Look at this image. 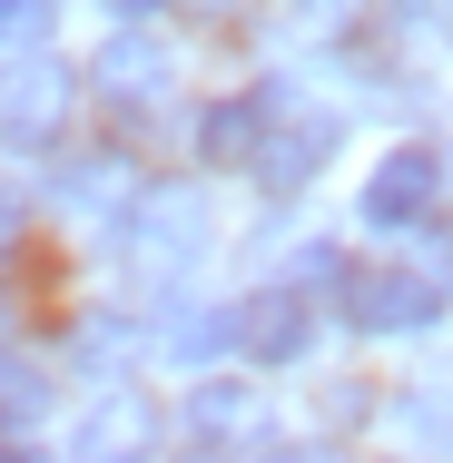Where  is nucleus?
I'll return each mask as SVG.
<instances>
[{
  "mask_svg": "<svg viewBox=\"0 0 453 463\" xmlns=\"http://www.w3.org/2000/svg\"><path fill=\"white\" fill-rule=\"evenodd\" d=\"M335 306H345L355 335H424L444 316V286L424 277V267H345L335 277Z\"/></svg>",
  "mask_w": 453,
  "mask_h": 463,
  "instance_id": "f257e3e1",
  "label": "nucleus"
},
{
  "mask_svg": "<svg viewBox=\"0 0 453 463\" xmlns=\"http://www.w3.org/2000/svg\"><path fill=\"white\" fill-rule=\"evenodd\" d=\"M326 148H335V118H326V109H306L286 80H267V138H257V178H267V187H306L316 168H326Z\"/></svg>",
  "mask_w": 453,
  "mask_h": 463,
  "instance_id": "f03ea898",
  "label": "nucleus"
},
{
  "mask_svg": "<svg viewBox=\"0 0 453 463\" xmlns=\"http://www.w3.org/2000/svg\"><path fill=\"white\" fill-rule=\"evenodd\" d=\"M148 454H158V404L128 394V384H109L80 414V463H148Z\"/></svg>",
  "mask_w": 453,
  "mask_h": 463,
  "instance_id": "7ed1b4c3",
  "label": "nucleus"
},
{
  "mask_svg": "<svg viewBox=\"0 0 453 463\" xmlns=\"http://www.w3.org/2000/svg\"><path fill=\"white\" fill-rule=\"evenodd\" d=\"M434 187H444V158L434 148H384V168L364 178V227H424Z\"/></svg>",
  "mask_w": 453,
  "mask_h": 463,
  "instance_id": "20e7f679",
  "label": "nucleus"
},
{
  "mask_svg": "<svg viewBox=\"0 0 453 463\" xmlns=\"http://www.w3.org/2000/svg\"><path fill=\"white\" fill-rule=\"evenodd\" d=\"M237 345H247L257 365H296V355L316 345V306H306L296 286H267V296H247V306H237Z\"/></svg>",
  "mask_w": 453,
  "mask_h": 463,
  "instance_id": "39448f33",
  "label": "nucleus"
},
{
  "mask_svg": "<svg viewBox=\"0 0 453 463\" xmlns=\"http://www.w3.org/2000/svg\"><path fill=\"white\" fill-rule=\"evenodd\" d=\"M128 247H138V267H178V257H197V237H207V207L187 197V187H158V197H138L128 207Z\"/></svg>",
  "mask_w": 453,
  "mask_h": 463,
  "instance_id": "423d86ee",
  "label": "nucleus"
},
{
  "mask_svg": "<svg viewBox=\"0 0 453 463\" xmlns=\"http://www.w3.org/2000/svg\"><path fill=\"white\" fill-rule=\"evenodd\" d=\"M90 90L109 99V109H148V99L168 90V50H158L148 30H118V40L90 60Z\"/></svg>",
  "mask_w": 453,
  "mask_h": 463,
  "instance_id": "0eeeda50",
  "label": "nucleus"
},
{
  "mask_svg": "<svg viewBox=\"0 0 453 463\" xmlns=\"http://www.w3.org/2000/svg\"><path fill=\"white\" fill-rule=\"evenodd\" d=\"M60 109H70V80L50 70V60H30V70H0V138H50L60 128Z\"/></svg>",
  "mask_w": 453,
  "mask_h": 463,
  "instance_id": "6e6552de",
  "label": "nucleus"
},
{
  "mask_svg": "<svg viewBox=\"0 0 453 463\" xmlns=\"http://www.w3.org/2000/svg\"><path fill=\"white\" fill-rule=\"evenodd\" d=\"M257 138H267V90H247V99H217V109L197 118V148H207L217 168H257Z\"/></svg>",
  "mask_w": 453,
  "mask_h": 463,
  "instance_id": "1a4fd4ad",
  "label": "nucleus"
},
{
  "mask_svg": "<svg viewBox=\"0 0 453 463\" xmlns=\"http://www.w3.org/2000/svg\"><path fill=\"white\" fill-rule=\"evenodd\" d=\"M50 374L30 365V355H0V444H30L40 424H50Z\"/></svg>",
  "mask_w": 453,
  "mask_h": 463,
  "instance_id": "9d476101",
  "label": "nucleus"
},
{
  "mask_svg": "<svg viewBox=\"0 0 453 463\" xmlns=\"http://www.w3.org/2000/svg\"><path fill=\"white\" fill-rule=\"evenodd\" d=\"M197 434H257V394L247 384H197Z\"/></svg>",
  "mask_w": 453,
  "mask_h": 463,
  "instance_id": "9b49d317",
  "label": "nucleus"
},
{
  "mask_svg": "<svg viewBox=\"0 0 453 463\" xmlns=\"http://www.w3.org/2000/svg\"><path fill=\"white\" fill-rule=\"evenodd\" d=\"M60 30V0H0V50H40Z\"/></svg>",
  "mask_w": 453,
  "mask_h": 463,
  "instance_id": "f8f14e48",
  "label": "nucleus"
},
{
  "mask_svg": "<svg viewBox=\"0 0 453 463\" xmlns=\"http://www.w3.org/2000/svg\"><path fill=\"white\" fill-rule=\"evenodd\" d=\"M217 345H237V306H227V316H178V326H168V355H217Z\"/></svg>",
  "mask_w": 453,
  "mask_h": 463,
  "instance_id": "ddd939ff",
  "label": "nucleus"
},
{
  "mask_svg": "<svg viewBox=\"0 0 453 463\" xmlns=\"http://www.w3.org/2000/svg\"><path fill=\"white\" fill-rule=\"evenodd\" d=\"M345 0H286V30H335Z\"/></svg>",
  "mask_w": 453,
  "mask_h": 463,
  "instance_id": "4468645a",
  "label": "nucleus"
},
{
  "mask_svg": "<svg viewBox=\"0 0 453 463\" xmlns=\"http://www.w3.org/2000/svg\"><path fill=\"white\" fill-rule=\"evenodd\" d=\"M404 20H453V0H394Z\"/></svg>",
  "mask_w": 453,
  "mask_h": 463,
  "instance_id": "2eb2a0df",
  "label": "nucleus"
},
{
  "mask_svg": "<svg viewBox=\"0 0 453 463\" xmlns=\"http://www.w3.org/2000/svg\"><path fill=\"white\" fill-rule=\"evenodd\" d=\"M267 463H335V454H316V444H286V454H267Z\"/></svg>",
  "mask_w": 453,
  "mask_h": 463,
  "instance_id": "dca6fc26",
  "label": "nucleus"
},
{
  "mask_svg": "<svg viewBox=\"0 0 453 463\" xmlns=\"http://www.w3.org/2000/svg\"><path fill=\"white\" fill-rule=\"evenodd\" d=\"M109 10H118V20H148V10H158V0H109Z\"/></svg>",
  "mask_w": 453,
  "mask_h": 463,
  "instance_id": "f3484780",
  "label": "nucleus"
},
{
  "mask_svg": "<svg viewBox=\"0 0 453 463\" xmlns=\"http://www.w3.org/2000/svg\"><path fill=\"white\" fill-rule=\"evenodd\" d=\"M0 463H50V454H30V444H0Z\"/></svg>",
  "mask_w": 453,
  "mask_h": 463,
  "instance_id": "a211bd4d",
  "label": "nucleus"
},
{
  "mask_svg": "<svg viewBox=\"0 0 453 463\" xmlns=\"http://www.w3.org/2000/svg\"><path fill=\"white\" fill-rule=\"evenodd\" d=\"M187 10H237V0H187Z\"/></svg>",
  "mask_w": 453,
  "mask_h": 463,
  "instance_id": "6ab92c4d",
  "label": "nucleus"
},
{
  "mask_svg": "<svg viewBox=\"0 0 453 463\" xmlns=\"http://www.w3.org/2000/svg\"><path fill=\"white\" fill-rule=\"evenodd\" d=\"M444 247H453V237H444Z\"/></svg>",
  "mask_w": 453,
  "mask_h": 463,
  "instance_id": "aec40b11",
  "label": "nucleus"
}]
</instances>
